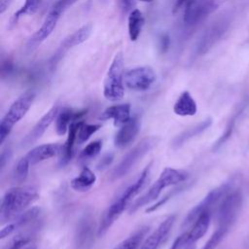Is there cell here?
<instances>
[{
    "label": "cell",
    "instance_id": "1",
    "mask_svg": "<svg viewBox=\"0 0 249 249\" xmlns=\"http://www.w3.org/2000/svg\"><path fill=\"white\" fill-rule=\"evenodd\" d=\"M152 162H150L138 175L136 180L131 183L128 187H126L123 193L116 198L110 206L104 211L99 226L97 228V236H103L110 227L114 224V222L122 215V213L125 210L126 207L130 206L133 198L141 192V190L145 187L147 180L149 178L150 170H151Z\"/></svg>",
    "mask_w": 249,
    "mask_h": 249
},
{
    "label": "cell",
    "instance_id": "2",
    "mask_svg": "<svg viewBox=\"0 0 249 249\" xmlns=\"http://www.w3.org/2000/svg\"><path fill=\"white\" fill-rule=\"evenodd\" d=\"M38 198V191L32 186H17L7 190L0 204L1 224L12 222Z\"/></svg>",
    "mask_w": 249,
    "mask_h": 249
},
{
    "label": "cell",
    "instance_id": "3",
    "mask_svg": "<svg viewBox=\"0 0 249 249\" xmlns=\"http://www.w3.org/2000/svg\"><path fill=\"white\" fill-rule=\"evenodd\" d=\"M187 178H188V173L185 170L165 167L160 172L159 178L148 189V191L130 204L128 212L130 214L136 212L139 208L156 200L160 196L162 190L168 187L180 184L184 182Z\"/></svg>",
    "mask_w": 249,
    "mask_h": 249
},
{
    "label": "cell",
    "instance_id": "4",
    "mask_svg": "<svg viewBox=\"0 0 249 249\" xmlns=\"http://www.w3.org/2000/svg\"><path fill=\"white\" fill-rule=\"evenodd\" d=\"M35 96L36 94L33 90H27L11 104L0 122V144L4 143L11 133L14 125L26 115L35 99Z\"/></svg>",
    "mask_w": 249,
    "mask_h": 249
},
{
    "label": "cell",
    "instance_id": "5",
    "mask_svg": "<svg viewBox=\"0 0 249 249\" xmlns=\"http://www.w3.org/2000/svg\"><path fill=\"white\" fill-rule=\"evenodd\" d=\"M124 55L117 53L108 68L104 83L103 95L112 102L120 101L124 95Z\"/></svg>",
    "mask_w": 249,
    "mask_h": 249
},
{
    "label": "cell",
    "instance_id": "6",
    "mask_svg": "<svg viewBox=\"0 0 249 249\" xmlns=\"http://www.w3.org/2000/svg\"><path fill=\"white\" fill-rule=\"evenodd\" d=\"M159 142L156 136H147L138 142L116 165L111 173V180L115 181L123 178Z\"/></svg>",
    "mask_w": 249,
    "mask_h": 249
},
{
    "label": "cell",
    "instance_id": "7",
    "mask_svg": "<svg viewBox=\"0 0 249 249\" xmlns=\"http://www.w3.org/2000/svg\"><path fill=\"white\" fill-rule=\"evenodd\" d=\"M229 16L230 15H225L221 17L205 29L196 46V55H202L207 53L224 36L231 21Z\"/></svg>",
    "mask_w": 249,
    "mask_h": 249
},
{
    "label": "cell",
    "instance_id": "8",
    "mask_svg": "<svg viewBox=\"0 0 249 249\" xmlns=\"http://www.w3.org/2000/svg\"><path fill=\"white\" fill-rule=\"evenodd\" d=\"M228 0H191L185 10L184 23L195 25L217 11Z\"/></svg>",
    "mask_w": 249,
    "mask_h": 249
},
{
    "label": "cell",
    "instance_id": "9",
    "mask_svg": "<svg viewBox=\"0 0 249 249\" xmlns=\"http://www.w3.org/2000/svg\"><path fill=\"white\" fill-rule=\"evenodd\" d=\"M211 219V212L207 211L202 213L196 222L191 226L188 231L180 234L172 243L169 249H188L199 240L207 231Z\"/></svg>",
    "mask_w": 249,
    "mask_h": 249
},
{
    "label": "cell",
    "instance_id": "10",
    "mask_svg": "<svg viewBox=\"0 0 249 249\" xmlns=\"http://www.w3.org/2000/svg\"><path fill=\"white\" fill-rule=\"evenodd\" d=\"M230 188L231 185L229 183H224L219 187L215 188L214 190L210 191L198 204L191 209V211L188 213L183 221L182 228H188L192 226L202 213L207 211L211 212V209L217 204V202L227 195Z\"/></svg>",
    "mask_w": 249,
    "mask_h": 249
},
{
    "label": "cell",
    "instance_id": "11",
    "mask_svg": "<svg viewBox=\"0 0 249 249\" xmlns=\"http://www.w3.org/2000/svg\"><path fill=\"white\" fill-rule=\"evenodd\" d=\"M155 71L149 66H138L124 71V86L131 90L144 91L149 89L156 82Z\"/></svg>",
    "mask_w": 249,
    "mask_h": 249
},
{
    "label": "cell",
    "instance_id": "12",
    "mask_svg": "<svg viewBox=\"0 0 249 249\" xmlns=\"http://www.w3.org/2000/svg\"><path fill=\"white\" fill-rule=\"evenodd\" d=\"M241 203L242 196L237 191L228 194L224 196L217 212L219 227L229 229V227L235 221L241 208Z\"/></svg>",
    "mask_w": 249,
    "mask_h": 249
},
{
    "label": "cell",
    "instance_id": "13",
    "mask_svg": "<svg viewBox=\"0 0 249 249\" xmlns=\"http://www.w3.org/2000/svg\"><path fill=\"white\" fill-rule=\"evenodd\" d=\"M92 30L91 24H86L79 29H77L75 32H73L71 35L66 37L58 46L56 51L54 52L53 55L52 56L50 60V68L53 70L58 62L61 60V58L64 56V54L72 48L84 43L88 38L89 37Z\"/></svg>",
    "mask_w": 249,
    "mask_h": 249
},
{
    "label": "cell",
    "instance_id": "14",
    "mask_svg": "<svg viewBox=\"0 0 249 249\" xmlns=\"http://www.w3.org/2000/svg\"><path fill=\"white\" fill-rule=\"evenodd\" d=\"M59 111V107L57 105L53 106L42 118L35 124V125L31 128V130L25 135V137L21 141L22 147H28L35 143L41 136L45 133V131L50 127Z\"/></svg>",
    "mask_w": 249,
    "mask_h": 249
},
{
    "label": "cell",
    "instance_id": "15",
    "mask_svg": "<svg viewBox=\"0 0 249 249\" xmlns=\"http://www.w3.org/2000/svg\"><path fill=\"white\" fill-rule=\"evenodd\" d=\"M175 219H176L175 215H170L166 217L159 225V227L144 239L140 249H159L160 246L166 239L167 235L169 234L172 229V226L175 222Z\"/></svg>",
    "mask_w": 249,
    "mask_h": 249
},
{
    "label": "cell",
    "instance_id": "16",
    "mask_svg": "<svg viewBox=\"0 0 249 249\" xmlns=\"http://www.w3.org/2000/svg\"><path fill=\"white\" fill-rule=\"evenodd\" d=\"M40 212H41V209L39 207H32L28 210H25L23 213H21L17 218H15L11 223L6 224V226H4L1 229L0 238L3 239L11 235L18 230H20L21 228L26 227L27 225L33 223L39 217Z\"/></svg>",
    "mask_w": 249,
    "mask_h": 249
},
{
    "label": "cell",
    "instance_id": "17",
    "mask_svg": "<svg viewBox=\"0 0 249 249\" xmlns=\"http://www.w3.org/2000/svg\"><path fill=\"white\" fill-rule=\"evenodd\" d=\"M94 220L89 215H85L78 224L75 234V245L77 249H89L93 240Z\"/></svg>",
    "mask_w": 249,
    "mask_h": 249
},
{
    "label": "cell",
    "instance_id": "18",
    "mask_svg": "<svg viewBox=\"0 0 249 249\" xmlns=\"http://www.w3.org/2000/svg\"><path fill=\"white\" fill-rule=\"evenodd\" d=\"M140 130V122L137 117H131L128 122L121 126L115 135L114 143L118 148L128 146L136 138Z\"/></svg>",
    "mask_w": 249,
    "mask_h": 249
},
{
    "label": "cell",
    "instance_id": "19",
    "mask_svg": "<svg viewBox=\"0 0 249 249\" xmlns=\"http://www.w3.org/2000/svg\"><path fill=\"white\" fill-rule=\"evenodd\" d=\"M87 110L74 111L71 108L64 107L58 111L55 118V132L58 135H64L68 132L70 124L75 121H82L83 118L87 115Z\"/></svg>",
    "mask_w": 249,
    "mask_h": 249
},
{
    "label": "cell",
    "instance_id": "20",
    "mask_svg": "<svg viewBox=\"0 0 249 249\" xmlns=\"http://www.w3.org/2000/svg\"><path fill=\"white\" fill-rule=\"evenodd\" d=\"M61 149L62 145L59 143L42 144L32 148L24 157L31 165H34L60 154Z\"/></svg>",
    "mask_w": 249,
    "mask_h": 249
},
{
    "label": "cell",
    "instance_id": "21",
    "mask_svg": "<svg viewBox=\"0 0 249 249\" xmlns=\"http://www.w3.org/2000/svg\"><path fill=\"white\" fill-rule=\"evenodd\" d=\"M130 109L128 103L112 105L104 110L100 116V120L112 119L115 126H122L130 120Z\"/></svg>",
    "mask_w": 249,
    "mask_h": 249
},
{
    "label": "cell",
    "instance_id": "22",
    "mask_svg": "<svg viewBox=\"0 0 249 249\" xmlns=\"http://www.w3.org/2000/svg\"><path fill=\"white\" fill-rule=\"evenodd\" d=\"M60 16L61 15L58 12H56L53 9H51L50 12L48 13L47 17L45 18L44 22L41 25V27L30 38V42L32 44H39V43L43 42L44 40H46L54 30Z\"/></svg>",
    "mask_w": 249,
    "mask_h": 249
},
{
    "label": "cell",
    "instance_id": "23",
    "mask_svg": "<svg viewBox=\"0 0 249 249\" xmlns=\"http://www.w3.org/2000/svg\"><path fill=\"white\" fill-rule=\"evenodd\" d=\"M82 121H75L73 122L68 129V136L67 139L65 141V143L62 145V149L60 152V158H59V164L60 165H65L67 164L74 154V146H75V142L77 141V133H78V129L79 126L81 124Z\"/></svg>",
    "mask_w": 249,
    "mask_h": 249
},
{
    "label": "cell",
    "instance_id": "24",
    "mask_svg": "<svg viewBox=\"0 0 249 249\" xmlns=\"http://www.w3.org/2000/svg\"><path fill=\"white\" fill-rule=\"evenodd\" d=\"M173 112L177 116L187 117V116H194L197 112V105L190 91L184 90L173 106Z\"/></svg>",
    "mask_w": 249,
    "mask_h": 249
},
{
    "label": "cell",
    "instance_id": "25",
    "mask_svg": "<svg viewBox=\"0 0 249 249\" xmlns=\"http://www.w3.org/2000/svg\"><path fill=\"white\" fill-rule=\"evenodd\" d=\"M96 182V175L89 167L85 166L78 176L74 177L71 182V188L76 192H88Z\"/></svg>",
    "mask_w": 249,
    "mask_h": 249
},
{
    "label": "cell",
    "instance_id": "26",
    "mask_svg": "<svg viewBox=\"0 0 249 249\" xmlns=\"http://www.w3.org/2000/svg\"><path fill=\"white\" fill-rule=\"evenodd\" d=\"M211 123H212L211 119H206L203 122L197 124L196 125H195V126H193V127H191L187 130H184L183 132H181L179 135H177L174 138V140L172 142V146L174 148L181 147L186 141H188L189 139L198 135L199 133H201L202 131L207 129L211 125Z\"/></svg>",
    "mask_w": 249,
    "mask_h": 249
},
{
    "label": "cell",
    "instance_id": "27",
    "mask_svg": "<svg viewBox=\"0 0 249 249\" xmlns=\"http://www.w3.org/2000/svg\"><path fill=\"white\" fill-rule=\"evenodd\" d=\"M144 25V17L140 10L134 9L128 14L127 18V29L128 36L131 41H136L140 36L142 27Z\"/></svg>",
    "mask_w": 249,
    "mask_h": 249
},
{
    "label": "cell",
    "instance_id": "28",
    "mask_svg": "<svg viewBox=\"0 0 249 249\" xmlns=\"http://www.w3.org/2000/svg\"><path fill=\"white\" fill-rule=\"evenodd\" d=\"M3 249H37L35 236L27 231L18 233Z\"/></svg>",
    "mask_w": 249,
    "mask_h": 249
},
{
    "label": "cell",
    "instance_id": "29",
    "mask_svg": "<svg viewBox=\"0 0 249 249\" xmlns=\"http://www.w3.org/2000/svg\"><path fill=\"white\" fill-rule=\"evenodd\" d=\"M149 231L148 227H141L129 236L122 240L113 249H137Z\"/></svg>",
    "mask_w": 249,
    "mask_h": 249
},
{
    "label": "cell",
    "instance_id": "30",
    "mask_svg": "<svg viewBox=\"0 0 249 249\" xmlns=\"http://www.w3.org/2000/svg\"><path fill=\"white\" fill-rule=\"evenodd\" d=\"M41 1L42 0H25L24 4L13 15L11 24L15 25L18 21V19L24 16L33 15L37 11Z\"/></svg>",
    "mask_w": 249,
    "mask_h": 249
},
{
    "label": "cell",
    "instance_id": "31",
    "mask_svg": "<svg viewBox=\"0 0 249 249\" xmlns=\"http://www.w3.org/2000/svg\"><path fill=\"white\" fill-rule=\"evenodd\" d=\"M99 128H101V124H86L85 122H82L77 133V142L79 144L85 143L90 138L92 134H94L97 130H99Z\"/></svg>",
    "mask_w": 249,
    "mask_h": 249
},
{
    "label": "cell",
    "instance_id": "32",
    "mask_svg": "<svg viewBox=\"0 0 249 249\" xmlns=\"http://www.w3.org/2000/svg\"><path fill=\"white\" fill-rule=\"evenodd\" d=\"M29 166H30V162L28 161V160L25 157H22L18 161L16 168L14 170V173H13V177H14L15 181H17L18 183L24 182L28 176Z\"/></svg>",
    "mask_w": 249,
    "mask_h": 249
},
{
    "label": "cell",
    "instance_id": "33",
    "mask_svg": "<svg viewBox=\"0 0 249 249\" xmlns=\"http://www.w3.org/2000/svg\"><path fill=\"white\" fill-rule=\"evenodd\" d=\"M102 149V141L95 140L89 143L80 153V159L82 160H88L95 158Z\"/></svg>",
    "mask_w": 249,
    "mask_h": 249
},
{
    "label": "cell",
    "instance_id": "34",
    "mask_svg": "<svg viewBox=\"0 0 249 249\" xmlns=\"http://www.w3.org/2000/svg\"><path fill=\"white\" fill-rule=\"evenodd\" d=\"M227 231H228V228L219 227L215 231V232L211 235V237L208 239V241L205 243L202 249H215L219 245V243L222 241Z\"/></svg>",
    "mask_w": 249,
    "mask_h": 249
},
{
    "label": "cell",
    "instance_id": "35",
    "mask_svg": "<svg viewBox=\"0 0 249 249\" xmlns=\"http://www.w3.org/2000/svg\"><path fill=\"white\" fill-rule=\"evenodd\" d=\"M179 191H180V189L172 190V191L169 192L165 196H163L162 198H160L157 203H155V204H153L152 206L148 207V208L146 209V212H147V213H151V212H154V211H156L157 209H159L160 206H163V205L166 203V201L169 200L172 196H174Z\"/></svg>",
    "mask_w": 249,
    "mask_h": 249
},
{
    "label": "cell",
    "instance_id": "36",
    "mask_svg": "<svg viewBox=\"0 0 249 249\" xmlns=\"http://www.w3.org/2000/svg\"><path fill=\"white\" fill-rule=\"evenodd\" d=\"M78 0H58L54 3V5L52 7V9L58 12L60 15L63 14L69 7H71L74 3H76Z\"/></svg>",
    "mask_w": 249,
    "mask_h": 249
},
{
    "label": "cell",
    "instance_id": "37",
    "mask_svg": "<svg viewBox=\"0 0 249 249\" xmlns=\"http://www.w3.org/2000/svg\"><path fill=\"white\" fill-rule=\"evenodd\" d=\"M117 1L121 11L124 14H126V13L129 14L131 11L134 10L135 0H117Z\"/></svg>",
    "mask_w": 249,
    "mask_h": 249
},
{
    "label": "cell",
    "instance_id": "38",
    "mask_svg": "<svg viewBox=\"0 0 249 249\" xmlns=\"http://www.w3.org/2000/svg\"><path fill=\"white\" fill-rule=\"evenodd\" d=\"M113 159H114V156L113 154L109 153V154H106L102 157V159L99 160V162L97 163L96 167L98 170H102V169H105L107 168L113 161Z\"/></svg>",
    "mask_w": 249,
    "mask_h": 249
},
{
    "label": "cell",
    "instance_id": "39",
    "mask_svg": "<svg viewBox=\"0 0 249 249\" xmlns=\"http://www.w3.org/2000/svg\"><path fill=\"white\" fill-rule=\"evenodd\" d=\"M11 155H12V152H11V149L9 147H6L5 149L2 150L1 156H0V168H1V170L4 169L5 165L9 161V160L11 158Z\"/></svg>",
    "mask_w": 249,
    "mask_h": 249
},
{
    "label": "cell",
    "instance_id": "40",
    "mask_svg": "<svg viewBox=\"0 0 249 249\" xmlns=\"http://www.w3.org/2000/svg\"><path fill=\"white\" fill-rule=\"evenodd\" d=\"M160 47L161 49V52L162 53H165L166 50L168 49L169 47V37L167 35H162V37L160 38Z\"/></svg>",
    "mask_w": 249,
    "mask_h": 249
},
{
    "label": "cell",
    "instance_id": "41",
    "mask_svg": "<svg viewBox=\"0 0 249 249\" xmlns=\"http://www.w3.org/2000/svg\"><path fill=\"white\" fill-rule=\"evenodd\" d=\"M191 0H176L175 4H174V7H173V13H176L179 9H181V7L187 3H189Z\"/></svg>",
    "mask_w": 249,
    "mask_h": 249
},
{
    "label": "cell",
    "instance_id": "42",
    "mask_svg": "<svg viewBox=\"0 0 249 249\" xmlns=\"http://www.w3.org/2000/svg\"><path fill=\"white\" fill-rule=\"evenodd\" d=\"M12 0H0V13L3 14L9 7Z\"/></svg>",
    "mask_w": 249,
    "mask_h": 249
},
{
    "label": "cell",
    "instance_id": "43",
    "mask_svg": "<svg viewBox=\"0 0 249 249\" xmlns=\"http://www.w3.org/2000/svg\"><path fill=\"white\" fill-rule=\"evenodd\" d=\"M140 1H142V2H147V3H150V2H152L153 0H140Z\"/></svg>",
    "mask_w": 249,
    "mask_h": 249
},
{
    "label": "cell",
    "instance_id": "44",
    "mask_svg": "<svg viewBox=\"0 0 249 249\" xmlns=\"http://www.w3.org/2000/svg\"><path fill=\"white\" fill-rule=\"evenodd\" d=\"M188 249H193V248H188Z\"/></svg>",
    "mask_w": 249,
    "mask_h": 249
}]
</instances>
